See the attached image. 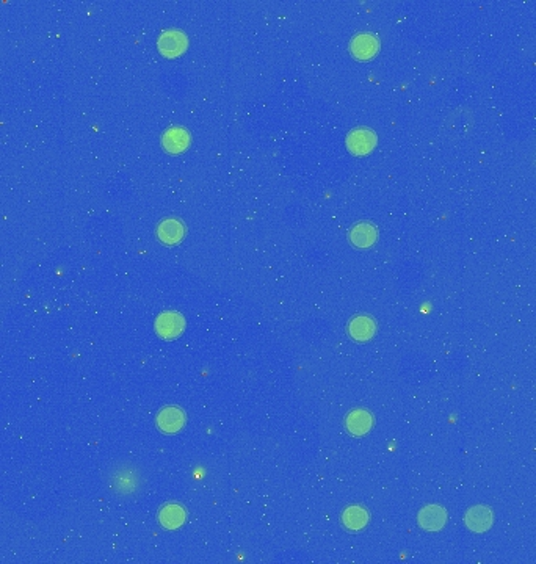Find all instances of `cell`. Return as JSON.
I'll use <instances>...</instances> for the list:
<instances>
[{
	"label": "cell",
	"mask_w": 536,
	"mask_h": 564,
	"mask_svg": "<svg viewBox=\"0 0 536 564\" xmlns=\"http://www.w3.org/2000/svg\"><path fill=\"white\" fill-rule=\"evenodd\" d=\"M188 143H190V135H188L187 129L179 126L169 127L162 136L163 147L172 154H179L182 151H185Z\"/></svg>",
	"instance_id": "8"
},
{
	"label": "cell",
	"mask_w": 536,
	"mask_h": 564,
	"mask_svg": "<svg viewBox=\"0 0 536 564\" xmlns=\"http://www.w3.org/2000/svg\"><path fill=\"white\" fill-rule=\"evenodd\" d=\"M417 522L427 531H439L447 522V511L439 504H428L417 514Z\"/></svg>",
	"instance_id": "4"
},
{
	"label": "cell",
	"mask_w": 536,
	"mask_h": 564,
	"mask_svg": "<svg viewBox=\"0 0 536 564\" xmlns=\"http://www.w3.org/2000/svg\"><path fill=\"white\" fill-rule=\"evenodd\" d=\"M185 328V320L178 312H163L156 320L157 334L163 338H174L182 334Z\"/></svg>",
	"instance_id": "2"
},
{
	"label": "cell",
	"mask_w": 536,
	"mask_h": 564,
	"mask_svg": "<svg viewBox=\"0 0 536 564\" xmlns=\"http://www.w3.org/2000/svg\"><path fill=\"white\" fill-rule=\"evenodd\" d=\"M157 47L165 57L174 58L187 49V37L181 30H165L157 41Z\"/></svg>",
	"instance_id": "3"
},
{
	"label": "cell",
	"mask_w": 536,
	"mask_h": 564,
	"mask_svg": "<svg viewBox=\"0 0 536 564\" xmlns=\"http://www.w3.org/2000/svg\"><path fill=\"white\" fill-rule=\"evenodd\" d=\"M185 234L184 223L178 218H167L158 224L157 228V235L163 243L167 245H174L182 240V237Z\"/></svg>",
	"instance_id": "9"
},
{
	"label": "cell",
	"mask_w": 536,
	"mask_h": 564,
	"mask_svg": "<svg viewBox=\"0 0 536 564\" xmlns=\"http://www.w3.org/2000/svg\"><path fill=\"white\" fill-rule=\"evenodd\" d=\"M185 424V415L184 411L176 406L165 408L160 411V414L157 415V425L163 433H178L182 426Z\"/></svg>",
	"instance_id": "7"
},
{
	"label": "cell",
	"mask_w": 536,
	"mask_h": 564,
	"mask_svg": "<svg viewBox=\"0 0 536 564\" xmlns=\"http://www.w3.org/2000/svg\"><path fill=\"white\" fill-rule=\"evenodd\" d=\"M376 145V135L373 130L359 127L353 129L346 136V147H349L351 154L355 156H365V154L372 152Z\"/></svg>",
	"instance_id": "1"
},
{
	"label": "cell",
	"mask_w": 536,
	"mask_h": 564,
	"mask_svg": "<svg viewBox=\"0 0 536 564\" xmlns=\"http://www.w3.org/2000/svg\"><path fill=\"white\" fill-rule=\"evenodd\" d=\"M342 524L351 531H359L369 524V513L361 507L346 508L342 514Z\"/></svg>",
	"instance_id": "13"
},
{
	"label": "cell",
	"mask_w": 536,
	"mask_h": 564,
	"mask_svg": "<svg viewBox=\"0 0 536 564\" xmlns=\"http://www.w3.org/2000/svg\"><path fill=\"white\" fill-rule=\"evenodd\" d=\"M158 519H160V524L165 528H168V530H176V528H179L184 524L185 511L184 508L179 507V504H167V507L160 511Z\"/></svg>",
	"instance_id": "14"
},
{
	"label": "cell",
	"mask_w": 536,
	"mask_h": 564,
	"mask_svg": "<svg viewBox=\"0 0 536 564\" xmlns=\"http://www.w3.org/2000/svg\"><path fill=\"white\" fill-rule=\"evenodd\" d=\"M376 228L372 223H359L350 233V240L358 248H369L376 242Z\"/></svg>",
	"instance_id": "12"
},
{
	"label": "cell",
	"mask_w": 536,
	"mask_h": 564,
	"mask_svg": "<svg viewBox=\"0 0 536 564\" xmlns=\"http://www.w3.org/2000/svg\"><path fill=\"white\" fill-rule=\"evenodd\" d=\"M376 325L373 322L372 317L367 316H359L356 318H353L349 326L350 336L358 342H367L375 336Z\"/></svg>",
	"instance_id": "11"
},
{
	"label": "cell",
	"mask_w": 536,
	"mask_h": 564,
	"mask_svg": "<svg viewBox=\"0 0 536 564\" xmlns=\"http://www.w3.org/2000/svg\"><path fill=\"white\" fill-rule=\"evenodd\" d=\"M350 51L358 60H370L380 51V41L372 33H361L351 39Z\"/></svg>",
	"instance_id": "5"
},
{
	"label": "cell",
	"mask_w": 536,
	"mask_h": 564,
	"mask_svg": "<svg viewBox=\"0 0 536 564\" xmlns=\"http://www.w3.org/2000/svg\"><path fill=\"white\" fill-rule=\"evenodd\" d=\"M466 525L474 533H485L491 528L494 522V514L488 507H474L466 513Z\"/></svg>",
	"instance_id": "6"
},
{
	"label": "cell",
	"mask_w": 536,
	"mask_h": 564,
	"mask_svg": "<svg viewBox=\"0 0 536 564\" xmlns=\"http://www.w3.org/2000/svg\"><path fill=\"white\" fill-rule=\"evenodd\" d=\"M373 425V417L369 411L364 409H355L346 417V428L353 436H362L369 433Z\"/></svg>",
	"instance_id": "10"
}]
</instances>
